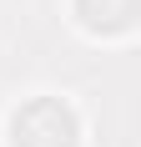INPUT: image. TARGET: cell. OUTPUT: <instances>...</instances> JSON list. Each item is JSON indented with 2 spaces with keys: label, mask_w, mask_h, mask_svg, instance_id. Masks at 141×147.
<instances>
[{
  "label": "cell",
  "mask_w": 141,
  "mask_h": 147,
  "mask_svg": "<svg viewBox=\"0 0 141 147\" xmlns=\"http://www.w3.org/2000/svg\"><path fill=\"white\" fill-rule=\"evenodd\" d=\"M106 5L101 15V36H116V30H131L136 20V0H76V15H81V26H91V15Z\"/></svg>",
  "instance_id": "obj_2"
},
{
  "label": "cell",
  "mask_w": 141,
  "mask_h": 147,
  "mask_svg": "<svg viewBox=\"0 0 141 147\" xmlns=\"http://www.w3.org/2000/svg\"><path fill=\"white\" fill-rule=\"evenodd\" d=\"M76 137H81V122L56 96H35V102H25L10 117V142L15 147H76Z\"/></svg>",
  "instance_id": "obj_1"
}]
</instances>
